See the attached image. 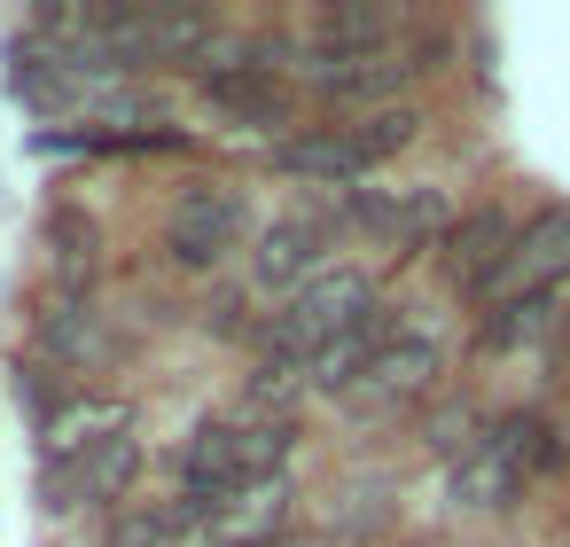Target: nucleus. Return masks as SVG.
I'll list each match as a JSON object with an SVG mask.
<instances>
[{
  "label": "nucleus",
  "mask_w": 570,
  "mask_h": 547,
  "mask_svg": "<svg viewBox=\"0 0 570 547\" xmlns=\"http://www.w3.org/2000/svg\"><path fill=\"white\" fill-rule=\"evenodd\" d=\"M110 547H180V492L173 500H149V508H126Z\"/></svg>",
  "instance_id": "4468645a"
},
{
  "label": "nucleus",
  "mask_w": 570,
  "mask_h": 547,
  "mask_svg": "<svg viewBox=\"0 0 570 547\" xmlns=\"http://www.w3.org/2000/svg\"><path fill=\"white\" fill-rule=\"evenodd\" d=\"M141 469L134 446V414L126 407H71L63 422H48V508H95L118 500Z\"/></svg>",
  "instance_id": "f03ea898"
},
{
  "label": "nucleus",
  "mask_w": 570,
  "mask_h": 547,
  "mask_svg": "<svg viewBox=\"0 0 570 547\" xmlns=\"http://www.w3.org/2000/svg\"><path fill=\"white\" fill-rule=\"evenodd\" d=\"M344 227H360L367 243H391V251H414L430 235L453 227V196L438 180H406V188H352L344 196Z\"/></svg>",
  "instance_id": "0eeeda50"
},
{
  "label": "nucleus",
  "mask_w": 570,
  "mask_h": 547,
  "mask_svg": "<svg viewBox=\"0 0 570 547\" xmlns=\"http://www.w3.org/2000/svg\"><path fill=\"white\" fill-rule=\"evenodd\" d=\"M438 375H445V352H438V336L391 329V336L375 344V360L360 368V383L344 391V407H352V414H399V407L430 399V391H438Z\"/></svg>",
  "instance_id": "423d86ee"
},
{
  "label": "nucleus",
  "mask_w": 570,
  "mask_h": 547,
  "mask_svg": "<svg viewBox=\"0 0 570 547\" xmlns=\"http://www.w3.org/2000/svg\"><path fill=\"white\" fill-rule=\"evenodd\" d=\"M204 110L219 118V126H250V134H274V126H289L297 118V95H289V79L274 71V64H212L204 79Z\"/></svg>",
  "instance_id": "1a4fd4ad"
},
{
  "label": "nucleus",
  "mask_w": 570,
  "mask_h": 547,
  "mask_svg": "<svg viewBox=\"0 0 570 547\" xmlns=\"http://www.w3.org/2000/svg\"><path fill=\"white\" fill-rule=\"evenodd\" d=\"M422 134V110H406V102H391V110H360V118H344V141H352V157H360V173H375V165H391L406 141Z\"/></svg>",
  "instance_id": "ddd939ff"
},
{
  "label": "nucleus",
  "mask_w": 570,
  "mask_h": 547,
  "mask_svg": "<svg viewBox=\"0 0 570 547\" xmlns=\"http://www.w3.org/2000/svg\"><path fill=\"white\" fill-rule=\"evenodd\" d=\"M414 71H438V64H422V48H399V40L391 48H297V79L344 110H391V95Z\"/></svg>",
  "instance_id": "39448f33"
},
{
  "label": "nucleus",
  "mask_w": 570,
  "mask_h": 547,
  "mask_svg": "<svg viewBox=\"0 0 570 547\" xmlns=\"http://www.w3.org/2000/svg\"><path fill=\"white\" fill-rule=\"evenodd\" d=\"M547 469H562V430L547 422V414H531V407H515V414H492L461 453H453V500L461 508H515Z\"/></svg>",
  "instance_id": "7ed1b4c3"
},
{
  "label": "nucleus",
  "mask_w": 570,
  "mask_h": 547,
  "mask_svg": "<svg viewBox=\"0 0 570 547\" xmlns=\"http://www.w3.org/2000/svg\"><path fill=\"white\" fill-rule=\"evenodd\" d=\"M328 243H336V227L313 219V212L266 219L258 243H250V274H258V290H289V297H297L313 274H328Z\"/></svg>",
  "instance_id": "9b49d317"
},
{
  "label": "nucleus",
  "mask_w": 570,
  "mask_h": 547,
  "mask_svg": "<svg viewBox=\"0 0 570 547\" xmlns=\"http://www.w3.org/2000/svg\"><path fill=\"white\" fill-rule=\"evenodd\" d=\"M367 321H383V313H375V282H367L360 266H328V274H313V282L274 313V344H282V360L305 375L321 352H336V344L360 336Z\"/></svg>",
  "instance_id": "20e7f679"
},
{
  "label": "nucleus",
  "mask_w": 570,
  "mask_h": 547,
  "mask_svg": "<svg viewBox=\"0 0 570 547\" xmlns=\"http://www.w3.org/2000/svg\"><path fill=\"white\" fill-rule=\"evenodd\" d=\"M562 282H570V204L523 219L508 266H500L492 290H484V305H492V313H500V305H539V297H554Z\"/></svg>",
  "instance_id": "6e6552de"
},
{
  "label": "nucleus",
  "mask_w": 570,
  "mask_h": 547,
  "mask_svg": "<svg viewBox=\"0 0 570 547\" xmlns=\"http://www.w3.org/2000/svg\"><path fill=\"white\" fill-rule=\"evenodd\" d=\"M243 196L235 188H188L173 212H165V258L173 266H188V274H204V266H219L235 243H243Z\"/></svg>",
  "instance_id": "9d476101"
},
{
  "label": "nucleus",
  "mask_w": 570,
  "mask_h": 547,
  "mask_svg": "<svg viewBox=\"0 0 570 547\" xmlns=\"http://www.w3.org/2000/svg\"><path fill=\"white\" fill-rule=\"evenodd\" d=\"M289 469V422L282 414H212L196 422L180 453V500L188 508H235L274 492Z\"/></svg>",
  "instance_id": "f257e3e1"
},
{
  "label": "nucleus",
  "mask_w": 570,
  "mask_h": 547,
  "mask_svg": "<svg viewBox=\"0 0 570 547\" xmlns=\"http://www.w3.org/2000/svg\"><path fill=\"white\" fill-rule=\"evenodd\" d=\"M515 235H523V227H515L500 204H484V212H461V219L438 235V266H445V274H453L469 297H484V290H492V274L508 266Z\"/></svg>",
  "instance_id": "f8f14e48"
}]
</instances>
